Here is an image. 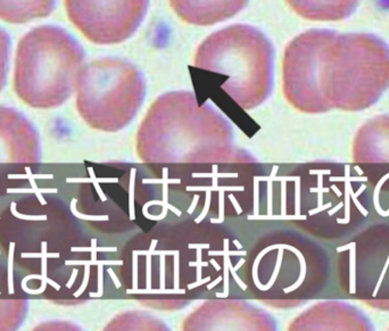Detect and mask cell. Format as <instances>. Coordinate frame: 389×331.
Here are the masks:
<instances>
[{"instance_id": "1", "label": "cell", "mask_w": 389, "mask_h": 331, "mask_svg": "<svg viewBox=\"0 0 389 331\" xmlns=\"http://www.w3.org/2000/svg\"><path fill=\"white\" fill-rule=\"evenodd\" d=\"M283 86L304 112L365 109L389 88V47L371 33L310 30L286 47Z\"/></svg>"}, {"instance_id": "2", "label": "cell", "mask_w": 389, "mask_h": 331, "mask_svg": "<svg viewBox=\"0 0 389 331\" xmlns=\"http://www.w3.org/2000/svg\"><path fill=\"white\" fill-rule=\"evenodd\" d=\"M81 45L63 28L41 25L20 40L16 92L35 107H54L70 96L84 61Z\"/></svg>"}, {"instance_id": "3", "label": "cell", "mask_w": 389, "mask_h": 331, "mask_svg": "<svg viewBox=\"0 0 389 331\" xmlns=\"http://www.w3.org/2000/svg\"><path fill=\"white\" fill-rule=\"evenodd\" d=\"M273 59V46L263 32L235 24L202 42L194 66L229 75L224 89L244 107H254L271 90Z\"/></svg>"}, {"instance_id": "4", "label": "cell", "mask_w": 389, "mask_h": 331, "mask_svg": "<svg viewBox=\"0 0 389 331\" xmlns=\"http://www.w3.org/2000/svg\"><path fill=\"white\" fill-rule=\"evenodd\" d=\"M143 93L145 82L136 66L120 58H101L82 72L78 106L92 124L118 126L133 116Z\"/></svg>"}, {"instance_id": "5", "label": "cell", "mask_w": 389, "mask_h": 331, "mask_svg": "<svg viewBox=\"0 0 389 331\" xmlns=\"http://www.w3.org/2000/svg\"><path fill=\"white\" fill-rule=\"evenodd\" d=\"M149 0H65L67 16L88 40L115 45L140 27Z\"/></svg>"}, {"instance_id": "6", "label": "cell", "mask_w": 389, "mask_h": 331, "mask_svg": "<svg viewBox=\"0 0 389 331\" xmlns=\"http://www.w3.org/2000/svg\"><path fill=\"white\" fill-rule=\"evenodd\" d=\"M249 0H170L175 14L185 23L207 27L242 12Z\"/></svg>"}, {"instance_id": "7", "label": "cell", "mask_w": 389, "mask_h": 331, "mask_svg": "<svg viewBox=\"0 0 389 331\" xmlns=\"http://www.w3.org/2000/svg\"><path fill=\"white\" fill-rule=\"evenodd\" d=\"M291 10L303 19L335 22L349 18L360 0H286Z\"/></svg>"}, {"instance_id": "8", "label": "cell", "mask_w": 389, "mask_h": 331, "mask_svg": "<svg viewBox=\"0 0 389 331\" xmlns=\"http://www.w3.org/2000/svg\"><path fill=\"white\" fill-rule=\"evenodd\" d=\"M56 0H0V20L22 24L52 14Z\"/></svg>"}, {"instance_id": "9", "label": "cell", "mask_w": 389, "mask_h": 331, "mask_svg": "<svg viewBox=\"0 0 389 331\" xmlns=\"http://www.w3.org/2000/svg\"><path fill=\"white\" fill-rule=\"evenodd\" d=\"M22 257L23 258H30V257H40L41 258V287L39 289L32 290L30 288L27 287V285H22V289L28 292V294L31 295H40L46 290L47 288V283H49L50 286L54 287L56 290L61 289V286L54 281V280L49 279L47 275V258H58L59 257V253H48L47 252V243L46 241H42L41 243V253H22Z\"/></svg>"}, {"instance_id": "10", "label": "cell", "mask_w": 389, "mask_h": 331, "mask_svg": "<svg viewBox=\"0 0 389 331\" xmlns=\"http://www.w3.org/2000/svg\"><path fill=\"white\" fill-rule=\"evenodd\" d=\"M25 175H8V179H28L31 184V189H8L7 192L10 194L13 193H33L36 194L37 198L39 199L41 205H46L47 202L45 201V198L42 197V194H50V193H57V189H40L38 188V186L35 181V178L32 177L31 169L29 167L25 168Z\"/></svg>"}, {"instance_id": "11", "label": "cell", "mask_w": 389, "mask_h": 331, "mask_svg": "<svg viewBox=\"0 0 389 331\" xmlns=\"http://www.w3.org/2000/svg\"><path fill=\"white\" fill-rule=\"evenodd\" d=\"M11 54V37L0 28V89L5 84L8 59Z\"/></svg>"}, {"instance_id": "12", "label": "cell", "mask_w": 389, "mask_h": 331, "mask_svg": "<svg viewBox=\"0 0 389 331\" xmlns=\"http://www.w3.org/2000/svg\"><path fill=\"white\" fill-rule=\"evenodd\" d=\"M14 250L15 244H10V255H8V291L10 294H14V286H13V267H14Z\"/></svg>"}, {"instance_id": "13", "label": "cell", "mask_w": 389, "mask_h": 331, "mask_svg": "<svg viewBox=\"0 0 389 331\" xmlns=\"http://www.w3.org/2000/svg\"><path fill=\"white\" fill-rule=\"evenodd\" d=\"M11 211L12 214L15 216V218L21 219V220H27V221H46L47 220V215H25L22 213H19L16 211V203L13 202L11 205Z\"/></svg>"}, {"instance_id": "14", "label": "cell", "mask_w": 389, "mask_h": 331, "mask_svg": "<svg viewBox=\"0 0 389 331\" xmlns=\"http://www.w3.org/2000/svg\"><path fill=\"white\" fill-rule=\"evenodd\" d=\"M75 204H77V199L73 198L71 203V210L72 213H73L77 218L79 219H83V220H107V216H92V215H84V214H80L79 212L75 210Z\"/></svg>"}, {"instance_id": "15", "label": "cell", "mask_w": 389, "mask_h": 331, "mask_svg": "<svg viewBox=\"0 0 389 331\" xmlns=\"http://www.w3.org/2000/svg\"><path fill=\"white\" fill-rule=\"evenodd\" d=\"M84 263H86V274H84V279H83V283H82V286L80 287V289H79V290H78V291L75 292V294H74V296H75V297H79L80 295H81L82 292L84 291V289H86L87 285H88V280H89V271H90V265L92 264V262L90 261V262H84Z\"/></svg>"}, {"instance_id": "16", "label": "cell", "mask_w": 389, "mask_h": 331, "mask_svg": "<svg viewBox=\"0 0 389 331\" xmlns=\"http://www.w3.org/2000/svg\"><path fill=\"white\" fill-rule=\"evenodd\" d=\"M77 275H78V270L75 269V270H73V273H72L71 278H70V280H69V282H67V285H66L67 288H71L72 286H73V283H74V281H75V279H77Z\"/></svg>"}]
</instances>
